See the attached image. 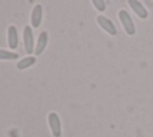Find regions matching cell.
Masks as SVG:
<instances>
[{
	"label": "cell",
	"instance_id": "cell-11",
	"mask_svg": "<svg viewBox=\"0 0 153 137\" xmlns=\"http://www.w3.org/2000/svg\"><path fill=\"white\" fill-rule=\"evenodd\" d=\"M92 5L96 7V10H98L99 12H104L106 8V4L104 0H92Z\"/></svg>",
	"mask_w": 153,
	"mask_h": 137
},
{
	"label": "cell",
	"instance_id": "cell-9",
	"mask_svg": "<svg viewBox=\"0 0 153 137\" xmlns=\"http://www.w3.org/2000/svg\"><path fill=\"white\" fill-rule=\"evenodd\" d=\"M35 62H36V58L32 56V55H29V56H25V58L20 59L17 62V68L18 70H25V68L31 67Z\"/></svg>",
	"mask_w": 153,
	"mask_h": 137
},
{
	"label": "cell",
	"instance_id": "cell-1",
	"mask_svg": "<svg viewBox=\"0 0 153 137\" xmlns=\"http://www.w3.org/2000/svg\"><path fill=\"white\" fill-rule=\"evenodd\" d=\"M117 16H118V19H120L121 24L123 25L124 31H126L129 36L135 35L136 28H135V24H134V22H133V19H131L130 14L128 13V11H126V10H120L118 13H117Z\"/></svg>",
	"mask_w": 153,
	"mask_h": 137
},
{
	"label": "cell",
	"instance_id": "cell-7",
	"mask_svg": "<svg viewBox=\"0 0 153 137\" xmlns=\"http://www.w3.org/2000/svg\"><path fill=\"white\" fill-rule=\"evenodd\" d=\"M7 43L11 49H17L18 47V31L14 25H10L7 29Z\"/></svg>",
	"mask_w": 153,
	"mask_h": 137
},
{
	"label": "cell",
	"instance_id": "cell-8",
	"mask_svg": "<svg viewBox=\"0 0 153 137\" xmlns=\"http://www.w3.org/2000/svg\"><path fill=\"white\" fill-rule=\"evenodd\" d=\"M47 43H48V32L47 31H42L38 36V40H37V43L35 44V54L36 55H39L44 52L45 47H47Z\"/></svg>",
	"mask_w": 153,
	"mask_h": 137
},
{
	"label": "cell",
	"instance_id": "cell-10",
	"mask_svg": "<svg viewBox=\"0 0 153 137\" xmlns=\"http://www.w3.org/2000/svg\"><path fill=\"white\" fill-rule=\"evenodd\" d=\"M19 55L14 52H10V50H5V49H0V60H14L17 59Z\"/></svg>",
	"mask_w": 153,
	"mask_h": 137
},
{
	"label": "cell",
	"instance_id": "cell-5",
	"mask_svg": "<svg viewBox=\"0 0 153 137\" xmlns=\"http://www.w3.org/2000/svg\"><path fill=\"white\" fill-rule=\"evenodd\" d=\"M42 19H43V6L37 4L33 6L31 11V25L33 26V29L39 28Z\"/></svg>",
	"mask_w": 153,
	"mask_h": 137
},
{
	"label": "cell",
	"instance_id": "cell-6",
	"mask_svg": "<svg viewBox=\"0 0 153 137\" xmlns=\"http://www.w3.org/2000/svg\"><path fill=\"white\" fill-rule=\"evenodd\" d=\"M128 5L130 6V8L135 12V14L141 18V19H146L148 17V11L146 10V7L142 5V2L137 1V0H128Z\"/></svg>",
	"mask_w": 153,
	"mask_h": 137
},
{
	"label": "cell",
	"instance_id": "cell-2",
	"mask_svg": "<svg viewBox=\"0 0 153 137\" xmlns=\"http://www.w3.org/2000/svg\"><path fill=\"white\" fill-rule=\"evenodd\" d=\"M48 124L51 131V135L54 137H61L62 127H61V120L56 112H50L48 114Z\"/></svg>",
	"mask_w": 153,
	"mask_h": 137
},
{
	"label": "cell",
	"instance_id": "cell-3",
	"mask_svg": "<svg viewBox=\"0 0 153 137\" xmlns=\"http://www.w3.org/2000/svg\"><path fill=\"white\" fill-rule=\"evenodd\" d=\"M33 31L31 26H25L23 29V42H24V49L26 54H32L35 52V46H33Z\"/></svg>",
	"mask_w": 153,
	"mask_h": 137
},
{
	"label": "cell",
	"instance_id": "cell-4",
	"mask_svg": "<svg viewBox=\"0 0 153 137\" xmlns=\"http://www.w3.org/2000/svg\"><path fill=\"white\" fill-rule=\"evenodd\" d=\"M97 23L109 35H111V36L117 35V28H116V25L114 24V22L111 19L106 18L105 16H100V14L97 16Z\"/></svg>",
	"mask_w": 153,
	"mask_h": 137
}]
</instances>
